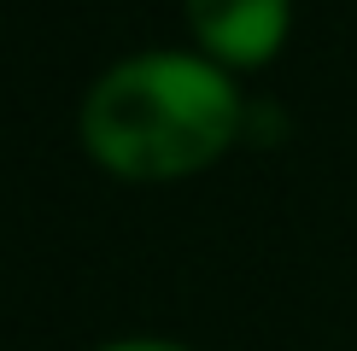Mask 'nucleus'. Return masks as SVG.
<instances>
[{
    "label": "nucleus",
    "instance_id": "obj_2",
    "mask_svg": "<svg viewBox=\"0 0 357 351\" xmlns=\"http://www.w3.org/2000/svg\"><path fill=\"white\" fill-rule=\"evenodd\" d=\"M188 47L217 58L234 77L275 65L293 36V0H182Z\"/></svg>",
    "mask_w": 357,
    "mask_h": 351
},
{
    "label": "nucleus",
    "instance_id": "obj_1",
    "mask_svg": "<svg viewBox=\"0 0 357 351\" xmlns=\"http://www.w3.org/2000/svg\"><path fill=\"white\" fill-rule=\"evenodd\" d=\"M246 135L241 77L199 47L123 53L82 88L77 146L129 187H170L217 170Z\"/></svg>",
    "mask_w": 357,
    "mask_h": 351
},
{
    "label": "nucleus",
    "instance_id": "obj_3",
    "mask_svg": "<svg viewBox=\"0 0 357 351\" xmlns=\"http://www.w3.org/2000/svg\"><path fill=\"white\" fill-rule=\"evenodd\" d=\"M88 351H199L188 340H165V334H117V340H100Z\"/></svg>",
    "mask_w": 357,
    "mask_h": 351
}]
</instances>
